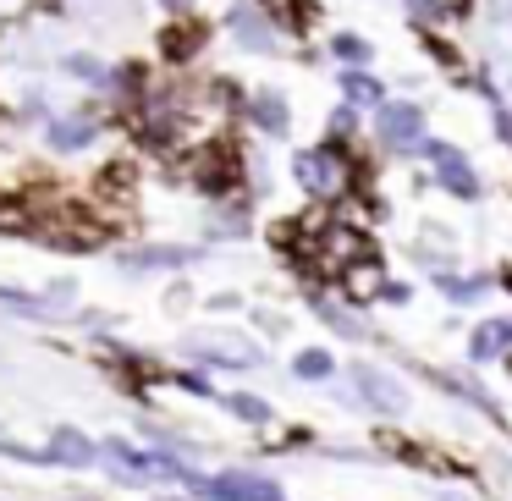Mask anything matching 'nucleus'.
Returning <instances> with one entry per match:
<instances>
[{
  "label": "nucleus",
  "mask_w": 512,
  "mask_h": 501,
  "mask_svg": "<svg viewBox=\"0 0 512 501\" xmlns=\"http://www.w3.org/2000/svg\"><path fill=\"white\" fill-rule=\"evenodd\" d=\"M105 457H111V468L122 479H133V485H138V479H160V474H182L177 463H160L155 452H133V446H122V441L105 446Z\"/></svg>",
  "instance_id": "nucleus-1"
},
{
  "label": "nucleus",
  "mask_w": 512,
  "mask_h": 501,
  "mask_svg": "<svg viewBox=\"0 0 512 501\" xmlns=\"http://www.w3.org/2000/svg\"><path fill=\"white\" fill-rule=\"evenodd\" d=\"M419 127H424V116L413 105H380V138L386 144H413Z\"/></svg>",
  "instance_id": "nucleus-2"
},
{
  "label": "nucleus",
  "mask_w": 512,
  "mask_h": 501,
  "mask_svg": "<svg viewBox=\"0 0 512 501\" xmlns=\"http://www.w3.org/2000/svg\"><path fill=\"white\" fill-rule=\"evenodd\" d=\"M215 490H221V496H243V501H281L276 485H265V479H243V474H226Z\"/></svg>",
  "instance_id": "nucleus-3"
},
{
  "label": "nucleus",
  "mask_w": 512,
  "mask_h": 501,
  "mask_svg": "<svg viewBox=\"0 0 512 501\" xmlns=\"http://www.w3.org/2000/svg\"><path fill=\"white\" fill-rule=\"evenodd\" d=\"M430 149H435V144H430ZM435 160H441V177L452 182V188L463 193V199H474V171H468L463 160L452 155V149H435Z\"/></svg>",
  "instance_id": "nucleus-4"
},
{
  "label": "nucleus",
  "mask_w": 512,
  "mask_h": 501,
  "mask_svg": "<svg viewBox=\"0 0 512 501\" xmlns=\"http://www.w3.org/2000/svg\"><path fill=\"white\" fill-rule=\"evenodd\" d=\"M56 452H61V463H94V446L89 441H83V435L78 430H56Z\"/></svg>",
  "instance_id": "nucleus-5"
},
{
  "label": "nucleus",
  "mask_w": 512,
  "mask_h": 501,
  "mask_svg": "<svg viewBox=\"0 0 512 501\" xmlns=\"http://www.w3.org/2000/svg\"><path fill=\"white\" fill-rule=\"evenodd\" d=\"M193 353H215V358H237V364H254V347L248 342H188Z\"/></svg>",
  "instance_id": "nucleus-6"
},
{
  "label": "nucleus",
  "mask_w": 512,
  "mask_h": 501,
  "mask_svg": "<svg viewBox=\"0 0 512 501\" xmlns=\"http://www.w3.org/2000/svg\"><path fill=\"white\" fill-rule=\"evenodd\" d=\"M358 386H364V391H369V397H375V402H386L391 413L402 408V391L391 386V380H380V375H358Z\"/></svg>",
  "instance_id": "nucleus-7"
},
{
  "label": "nucleus",
  "mask_w": 512,
  "mask_h": 501,
  "mask_svg": "<svg viewBox=\"0 0 512 501\" xmlns=\"http://www.w3.org/2000/svg\"><path fill=\"white\" fill-rule=\"evenodd\" d=\"M298 375L303 380H325V375H331V358H325V353H303L298 358Z\"/></svg>",
  "instance_id": "nucleus-8"
},
{
  "label": "nucleus",
  "mask_w": 512,
  "mask_h": 501,
  "mask_svg": "<svg viewBox=\"0 0 512 501\" xmlns=\"http://www.w3.org/2000/svg\"><path fill=\"white\" fill-rule=\"evenodd\" d=\"M303 177L320 182V188H331V182H336V166H331V160H303Z\"/></svg>",
  "instance_id": "nucleus-9"
},
{
  "label": "nucleus",
  "mask_w": 512,
  "mask_h": 501,
  "mask_svg": "<svg viewBox=\"0 0 512 501\" xmlns=\"http://www.w3.org/2000/svg\"><path fill=\"white\" fill-rule=\"evenodd\" d=\"M232 413H243V419H248V424H259V419H270V413H265V402H259V397H232Z\"/></svg>",
  "instance_id": "nucleus-10"
},
{
  "label": "nucleus",
  "mask_w": 512,
  "mask_h": 501,
  "mask_svg": "<svg viewBox=\"0 0 512 501\" xmlns=\"http://www.w3.org/2000/svg\"><path fill=\"white\" fill-rule=\"evenodd\" d=\"M259 122L281 133V127H287V111H281V100H259Z\"/></svg>",
  "instance_id": "nucleus-11"
},
{
  "label": "nucleus",
  "mask_w": 512,
  "mask_h": 501,
  "mask_svg": "<svg viewBox=\"0 0 512 501\" xmlns=\"http://www.w3.org/2000/svg\"><path fill=\"white\" fill-rule=\"evenodd\" d=\"M89 138V122H67V127H56V144H83Z\"/></svg>",
  "instance_id": "nucleus-12"
},
{
  "label": "nucleus",
  "mask_w": 512,
  "mask_h": 501,
  "mask_svg": "<svg viewBox=\"0 0 512 501\" xmlns=\"http://www.w3.org/2000/svg\"><path fill=\"white\" fill-rule=\"evenodd\" d=\"M171 248H155V254H127V265H171Z\"/></svg>",
  "instance_id": "nucleus-13"
},
{
  "label": "nucleus",
  "mask_w": 512,
  "mask_h": 501,
  "mask_svg": "<svg viewBox=\"0 0 512 501\" xmlns=\"http://www.w3.org/2000/svg\"><path fill=\"white\" fill-rule=\"evenodd\" d=\"M347 94H353V100H375V83L358 78V72H353V78H347Z\"/></svg>",
  "instance_id": "nucleus-14"
},
{
  "label": "nucleus",
  "mask_w": 512,
  "mask_h": 501,
  "mask_svg": "<svg viewBox=\"0 0 512 501\" xmlns=\"http://www.w3.org/2000/svg\"><path fill=\"white\" fill-rule=\"evenodd\" d=\"M336 50H342V56H364V61H369V50L358 45V39H336Z\"/></svg>",
  "instance_id": "nucleus-15"
},
{
  "label": "nucleus",
  "mask_w": 512,
  "mask_h": 501,
  "mask_svg": "<svg viewBox=\"0 0 512 501\" xmlns=\"http://www.w3.org/2000/svg\"><path fill=\"white\" fill-rule=\"evenodd\" d=\"M413 6H419V17H430V12H435V0H413Z\"/></svg>",
  "instance_id": "nucleus-16"
}]
</instances>
